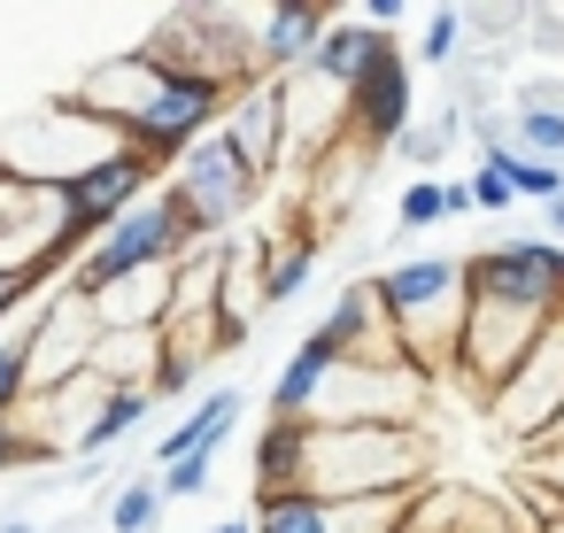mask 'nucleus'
I'll return each mask as SVG.
<instances>
[{
  "mask_svg": "<svg viewBox=\"0 0 564 533\" xmlns=\"http://www.w3.org/2000/svg\"><path fill=\"white\" fill-rule=\"evenodd\" d=\"M0 533H40V525L32 518H0Z\"/></svg>",
  "mask_w": 564,
  "mask_h": 533,
  "instance_id": "36",
  "label": "nucleus"
},
{
  "mask_svg": "<svg viewBox=\"0 0 564 533\" xmlns=\"http://www.w3.org/2000/svg\"><path fill=\"white\" fill-rule=\"evenodd\" d=\"M240 410H248V394H240V387H209V394H202V410H186V417L155 440V464H178V456H217V448L232 440Z\"/></svg>",
  "mask_w": 564,
  "mask_h": 533,
  "instance_id": "15",
  "label": "nucleus"
},
{
  "mask_svg": "<svg viewBox=\"0 0 564 533\" xmlns=\"http://www.w3.org/2000/svg\"><path fill=\"white\" fill-rule=\"evenodd\" d=\"M464 194H471V209H487V217L518 209V194H510V178H502V155H479V171L464 178Z\"/></svg>",
  "mask_w": 564,
  "mask_h": 533,
  "instance_id": "29",
  "label": "nucleus"
},
{
  "mask_svg": "<svg viewBox=\"0 0 564 533\" xmlns=\"http://www.w3.org/2000/svg\"><path fill=\"white\" fill-rule=\"evenodd\" d=\"M518 155L564 163V109H556V101H533V109H518Z\"/></svg>",
  "mask_w": 564,
  "mask_h": 533,
  "instance_id": "22",
  "label": "nucleus"
},
{
  "mask_svg": "<svg viewBox=\"0 0 564 533\" xmlns=\"http://www.w3.org/2000/svg\"><path fill=\"white\" fill-rule=\"evenodd\" d=\"M148 410H155V394H140V387H109L101 402H94V417L78 425V456H101V448H117L132 425H148Z\"/></svg>",
  "mask_w": 564,
  "mask_h": 533,
  "instance_id": "18",
  "label": "nucleus"
},
{
  "mask_svg": "<svg viewBox=\"0 0 564 533\" xmlns=\"http://www.w3.org/2000/svg\"><path fill=\"white\" fill-rule=\"evenodd\" d=\"M456 132H464V109H441V117H433V124H410V132H402V140H394V148H402V155H410V163H433V155H441V148H448V140H456Z\"/></svg>",
  "mask_w": 564,
  "mask_h": 533,
  "instance_id": "28",
  "label": "nucleus"
},
{
  "mask_svg": "<svg viewBox=\"0 0 564 533\" xmlns=\"http://www.w3.org/2000/svg\"><path fill=\"white\" fill-rule=\"evenodd\" d=\"M417 487L402 494H348V502H325V533H402Z\"/></svg>",
  "mask_w": 564,
  "mask_h": 533,
  "instance_id": "19",
  "label": "nucleus"
},
{
  "mask_svg": "<svg viewBox=\"0 0 564 533\" xmlns=\"http://www.w3.org/2000/svg\"><path fill=\"white\" fill-rule=\"evenodd\" d=\"M464 47H471V32H464V9H433L425 17V40H417V63H464Z\"/></svg>",
  "mask_w": 564,
  "mask_h": 533,
  "instance_id": "23",
  "label": "nucleus"
},
{
  "mask_svg": "<svg viewBox=\"0 0 564 533\" xmlns=\"http://www.w3.org/2000/svg\"><path fill=\"white\" fill-rule=\"evenodd\" d=\"M86 356H94V309H86L78 294H63V286L40 294L32 317H24V387L47 394V387L78 379Z\"/></svg>",
  "mask_w": 564,
  "mask_h": 533,
  "instance_id": "8",
  "label": "nucleus"
},
{
  "mask_svg": "<svg viewBox=\"0 0 564 533\" xmlns=\"http://www.w3.org/2000/svg\"><path fill=\"white\" fill-rule=\"evenodd\" d=\"M217 140H225V155L240 163V178H248V186H271V171L286 163V109H279V78L240 86V94L225 101V117H217Z\"/></svg>",
  "mask_w": 564,
  "mask_h": 533,
  "instance_id": "10",
  "label": "nucleus"
},
{
  "mask_svg": "<svg viewBox=\"0 0 564 533\" xmlns=\"http://www.w3.org/2000/svg\"><path fill=\"white\" fill-rule=\"evenodd\" d=\"M40 302V286H24V279H0V325H9L17 309H32Z\"/></svg>",
  "mask_w": 564,
  "mask_h": 533,
  "instance_id": "32",
  "label": "nucleus"
},
{
  "mask_svg": "<svg viewBox=\"0 0 564 533\" xmlns=\"http://www.w3.org/2000/svg\"><path fill=\"white\" fill-rule=\"evenodd\" d=\"M441 209H448V217H471V194H464V178H441Z\"/></svg>",
  "mask_w": 564,
  "mask_h": 533,
  "instance_id": "34",
  "label": "nucleus"
},
{
  "mask_svg": "<svg viewBox=\"0 0 564 533\" xmlns=\"http://www.w3.org/2000/svg\"><path fill=\"white\" fill-rule=\"evenodd\" d=\"M518 479L541 487V494L564 510V440H533V448H518Z\"/></svg>",
  "mask_w": 564,
  "mask_h": 533,
  "instance_id": "26",
  "label": "nucleus"
},
{
  "mask_svg": "<svg viewBox=\"0 0 564 533\" xmlns=\"http://www.w3.org/2000/svg\"><path fill=\"white\" fill-rule=\"evenodd\" d=\"M17 456H40V448H32V433H24V425H0V471H9Z\"/></svg>",
  "mask_w": 564,
  "mask_h": 533,
  "instance_id": "33",
  "label": "nucleus"
},
{
  "mask_svg": "<svg viewBox=\"0 0 564 533\" xmlns=\"http://www.w3.org/2000/svg\"><path fill=\"white\" fill-rule=\"evenodd\" d=\"M541 217H549V240L564 248V194H556V202H541Z\"/></svg>",
  "mask_w": 564,
  "mask_h": 533,
  "instance_id": "35",
  "label": "nucleus"
},
{
  "mask_svg": "<svg viewBox=\"0 0 564 533\" xmlns=\"http://www.w3.org/2000/svg\"><path fill=\"white\" fill-rule=\"evenodd\" d=\"M487 410H502V417H510V440H518V448L549 433V417L564 410V317H549V325H541V340L518 356V371L495 387V402H487Z\"/></svg>",
  "mask_w": 564,
  "mask_h": 533,
  "instance_id": "9",
  "label": "nucleus"
},
{
  "mask_svg": "<svg viewBox=\"0 0 564 533\" xmlns=\"http://www.w3.org/2000/svg\"><path fill=\"white\" fill-rule=\"evenodd\" d=\"M248 533H325V502L317 494H256Z\"/></svg>",
  "mask_w": 564,
  "mask_h": 533,
  "instance_id": "20",
  "label": "nucleus"
},
{
  "mask_svg": "<svg viewBox=\"0 0 564 533\" xmlns=\"http://www.w3.org/2000/svg\"><path fill=\"white\" fill-rule=\"evenodd\" d=\"M117 148H124V140H117L101 117H86L78 101H47V109L17 132V148H9L17 163H9V171H17L24 186H70L78 171H94V163L117 155Z\"/></svg>",
  "mask_w": 564,
  "mask_h": 533,
  "instance_id": "4",
  "label": "nucleus"
},
{
  "mask_svg": "<svg viewBox=\"0 0 564 533\" xmlns=\"http://www.w3.org/2000/svg\"><path fill=\"white\" fill-rule=\"evenodd\" d=\"M186 255V225H178V209H171V194L155 186L148 202H132L78 263H70V286L63 294H78V302H94V294H109L117 279H140V271H171Z\"/></svg>",
  "mask_w": 564,
  "mask_h": 533,
  "instance_id": "3",
  "label": "nucleus"
},
{
  "mask_svg": "<svg viewBox=\"0 0 564 533\" xmlns=\"http://www.w3.org/2000/svg\"><path fill=\"white\" fill-rule=\"evenodd\" d=\"M209 464H217V456H178V464H163V471H155V494H163V502L202 494V487H209Z\"/></svg>",
  "mask_w": 564,
  "mask_h": 533,
  "instance_id": "30",
  "label": "nucleus"
},
{
  "mask_svg": "<svg viewBox=\"0 0 564 533\" xmlns=\"http://www.w3.org/2000/svg\"><path fill=\"white\" fill-rule=\"evenodd\" d=\"M209 533H248V518H217V525H209Z\"/></svg>",
  "mask_w": 564,
  "mask_h": 533,
  "instance_id": "37",
  "label": "nucleus"
},
{
  "mask_svg": "<svg viewBox=\"0 0 564 533\" xmlns=\"http://www.w3.org/2000/svg\"><path fill=\"white\" fill-rule=\"evenodd\" d=\"M541 325L549 317H533V309H518V302H495V294H464V333H456V356H448V371L479 394V402H495V387L518 371V356L541 340Z\"/></svg>",
  "mask_w": 564,
  "mask_h": 533,
  "instance_id": "5",
  "label": "nucleus"
},
{
  "mask_svg": "<svg viewBox=\"0 0 564 533\" xmlns=\"http://www.w3.org/2000/svg\"><path fill=\"white\" fill-rule=\"evenodd\" d=\"M502 178L518 202H556L564 194V163H541V155H502Z\"/></svg>",
  "mask_w": 564,
  "mask_h": 533,
  "instance_id": "24",
  "label": "nucleus"
},
{
  "mask_svg": "<svg viewBox=\"0 0 564 533\" xmlns=\"http://www.w3.org/2000/svg\"><path fill=\"white\" fill-rule=\"evenodd\" d=\"M24 402H32V387H24V325H17V333H0V425H17Z\"/></svg>",
  "mask_w": 564,
  "mask_h": 533,
  "instance_id": "25",
  "label": "nucleus"
},
{
  "mask_svg": "<svg viewBox=\"0 0 564 533\" xmlns=\"http://www.w3.org/2000/svg\"><path fill=\"white\" fill-rule=\"evenodd\" d=\"M533 533H564V510H556V518H541V525H533Z\"/></svg>",
  "mask_w": 564,
  "mask_h": 533,
  "instance_id": "38",
  "label": "nucleus"
},
{
  "mask_svg": "<svg viewBox=\"0 0 564 533\" xmlns=\"http://www.w3.org/2000/svg\"><path fill=\"white\" fill-rule=\"evenodd\" d=\"M464 294L518 302L533 317H564V248L556 240H502L464 255Z\"/></svg>",
  "mask_w": 564,
  "mask_h": 533,
  "instance_id": "7",
  "label": "nucleus"
},
{
  "mask_svg": "<svg viewBox=\"0 0 564 533\" xmlns=\"http://www.w3.org/2000/svg\"><path fill=\"white\" fill-rule=\"evenodd\" d=\"M155 525H163L155 479H124V487L109 494V533H155Z\"/></svg>",
  "mask_w": 564,
  "mask_h": 533,
  "instance_id": "21",
  "label": "nucleus"
},
{
  "mask_svg": "<svg viewBox=\"0 0 564 533\" xmlns=\"http://www.w3.org/2000/svg\"><path fill=\"white\" fill-rule=\"evenodd\" d=\"M317 232H294V240H256V302L263 309H286L302 286H310V271H317Z\"/></svg>",
  "mask_w": 564,
  "mask_h": 533,
  "instance_id": "16",
  "label": "nucleus"
},
{
  "mask_svg": "<svg viewBox=\"0 0 564 533\" xmlns=\"http://www.w3.org/2000/svg\"><path fill=\"white\" fill-rule=\"evenodd\" d=\"M525 24H533V55H564V17L556 9H525Z\"/></svg>",
  "mask_w": 564,
  "mask_h": 533,
  "instance_id": "31",
  "label": "nucleus"
},
{
  "mask_svg": "<svg viewBox=\"0 0 564 533\" xmlns=\"http://www.w3.org/2000/svg\"><path fill=\"white\" fill-rule=\"evenodd\" d=\"M310 333L333 348V363H356V371H402V356H394V333H387V317H379L371 279H348V286L333 294V309H325Z\"/></svg>",
  "mask_w": 564,
  "mask_h": 533,
  "instance_id": "12",
  "label": "nucleus"
},
{
  "mask_svg": "<svg viewBox=\"0 0 564 533\" xmlns=\"http://www.w3.org/2000/svg\"><path fill=\"white\" fill-rule=\"evenodd\" d=\"M425 440L410 425H302L294 494L348 502V494H402L425 487Z\"/></svg>",
  "mask_w": 564,
  "mask_h": 533,
  "instance_id": "1",
  "label": "nucleus"
},
{
  "mask_svg": "<svg viewBox=\"0 0 564 533\" xmlns=\"http://www.w3.org/2000/svg\"><path fill=\"white\" fill-rule=\"evenodd\" d=\"M333 379V348L310 333L286 363H279V379H271V417H294V425H310V410H317V387Z\"/></svg>",
  "mask_w": 564,
  "mask_h": 533,
  "instance_id": "17",
  "label": "nucleus"
},
{
  "mask_svg": "<svg viewBox=\"0 0 564 533\" xmlns=\"http://www.w3.org/2000/svg\"><path fill=\"white\" fill-rule=\"evenodd\" d=\"M379 294V317L394 333V356L402 371L425 387L433 371H448L456 356V333H464V263L456 255H417V263H387L371 279Z\"/></svg>",
  "mask_w": 564,
  "mask_h": 533,
  "instance_id": "2",
  "label": "nucleus"
},
{
  "mask_svg": "<svg viewBox=\"0 0 564 533\" xmlns=\"http://www.w3.org/2000/svg\"><path fill=\"white\" fill-rule=\"evenodd\" d=\"M402 533H410V518H402Z\"/></svg>",
  "mask_w": 564,
  "mask_h": 533,
  "instance_id": "39",
  "label": "nucleus"
},
{
  "mask_svg": "<svg viewBox=\"0 0 564 533\" xmlns=\"http://www.w3.org/2000/svg\"><path fill=\"white\" fill-rule=\"evenodd\" d=\"M163 171L155 163H140L132 148H117V155H101L94 171H78L70 186H63V255L78 263L132 202H148V186H155Z\"/></svg>",
  "mask_w": 564,
  "mask_h": 533,
  "instance_id": "6",
  "label": "nucleus"
},
{
  "mask_svg": "<svg viewBox=\"0 0 564 533\" xmlns=\"http://www.w3.org/2000/svg\"><path fill=\"white\" fill-rule=\"evenodd\" d=\"M448 209H441V178H410L402 186V202H394V232H425V225H441Z\"/></svg>",
  "mask_w": 564,
  "mask_h": 533,
  "instance_id": "27",
  "label": "nucleus"
},
{
  "mask_svg": "<svg viewBox=\"0 0 564 533\" xmlns=\"http://www.w3.org/2000/svg\"><path fill=\"white\" fill-rule=\"evenodd\" d=\"M317 32H325V9H310V0H279V9H263L256 17V78L302 70L310 47H317Z\"/></svg>",
  "mask_w": 564,
  "mask_h": 533,
  "instance_id": "14",
  "label": "nucleus"
},
{
  "mask_svg": "<svg viewBox=\"0 0 564 533\" xmlns=\"http://www.w3.org/2000/svg\"><path fill=\"white\" fill-rule=\"evenodd\" d=\"M410 117H417V94H410V55L387 40V55L364 70V86L348 94V109H340V124L356 132V148L364 155H379V148H394L402 132H410Z\"/></svg>",
  "mask_w": 564,
  "mask_h": 533,
  "instance_id": "11",
  "label": "nucleus"
},
{
  "mask_svg": "<svg viewBox=\"0 0 564 533\" xmlns=\"http://www.w3.org/2000/svg\"><path fill=\"white\" fill-rule=\"evenodd\" d=\"M379 55H387V40H379L371 24H356V17H325V32H317V47H310V63H302V70H310L317 86H333V94L348 101V94L364 86V70H371Z\"/></svg>",
  "mask_w": 564,
  "mask_h": 533,
  "instance_id": "13",
  "label": "nucleus"
}]
</instances>
